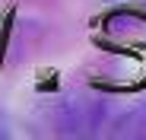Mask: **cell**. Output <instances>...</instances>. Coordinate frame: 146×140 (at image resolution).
I'll list each match as a JSON object with an SVG mask.
<instances>
[{"label": "cell", "mask_w": 146, "mask_h": 140, "mask_svg": "<svg viewBox=\"0 0 146 140\" xmlns=\"http://www.w3.org/2000/svg\"><path fill=\"white\" fill-rule=\"evenodd\" d=\"M108 102L89 92H70L44 108V121L60 137H102Z\"/></svg>", "instance_id": "obj_1"}, {"label": "cell", "mask_w": 146, "mask_h": 140, "mask_svg": "<svg viewBox=\"0 0 146 140\" xmlns=\"http://www.w3.org/2000/svg\"><path fill=\"white\" fill-rule=\"evenodd\" d=\"M102 137H111V140H146V99H137V102L121 105V108H108Z\"/></svg>", "instance_id": "obj_2"}, {"label": "cell", "mask_w": 146, "mask_h": 140, "mask_svg": "<svg viewBox=\"0 0 146 140\" xmlns=\"http://www.w3.org/2000/svg\"><path fill=\"white\" fill-rule=\"evenodd\" d=\"M114 3H124L127 10H146V0H114Z\"/></svg>", "instance_id": "obj_3"}]
</instances>
